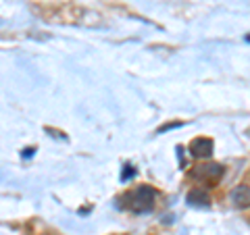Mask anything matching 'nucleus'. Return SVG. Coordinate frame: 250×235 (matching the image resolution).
I'll return each mask as SVG.
<instances>
[{
	"instance_id": "f257e3e1",
	"label": "nucleus",
	"mask_w": 250,
	"mask_h": 235,
	"mask_svg": "<svg viewBox=\"0 0 250 235\" xmlns=\"http://www.w3.org/2000/svg\"><path fill=\"white\" fill-rule=\"evenodd\" d=\"M156 200V192L150 185H140L136 192H131L127 196V206L134 210V213H148L154 206Z\"/></svg>"
},
{
	"instance_id": "f03ea898",
	"label": "nucleus",
	"mask_w": 250,
	"mask_h": 235,
	"mask_svg": "<svg viewBox=\"0 0 250 235\" xmlns=\"http://www.w3.org/2000/svg\"><path fill=\"white\" fill-rule=\"evenodd\" d=\"M223 175V167L217 162H208V164H200V167H196L192 171V177L196 179H205V181H215V179H219Z\"/></svg>"
},
{
	"instance_id": "7ed1b4c3",
	"label": "nucleus",
	"mask_w": 250,
	"mask_h": 235,
	"mask_svg": "<svg viewBox=\"0 0 250 235\" xmlns=\"http://www.w3.org/2000/svg\"><path fill=\"white\" fill-rule=\"evenodd\" d=\"M190 154L194 158H208L213 154V142L208 137H196L190 144Z\"/></svg>"
},
{
	"instance_id": "20e7f679",
	"label": "nucleus",
	"mask_w": 250,
	"mask_h": 235,
	"mask_svg": "<svg viewBox=\"0 0 250 235\" xmlns=\"http://www.w3.org/2000/svg\"><path fill=\"white\" fill-rule=\"evenodd\" d=\"M229 200L233 206L238 208H248L250 206V187L248 185H238L233 187L231 194H229Z\"/></svg>"
},
{
	"instance_id": "39448f33",
	"label": "nucleus",
	"mask_w": 250,
	"mask_h": 235,
	"mask_svg": "<svg viewBox=\"0 0 250 235\" xmlns=\"http://www.w3.org/2000/svg\"><path fill=\"white\" fill-rule=\"evenodd\" d=\"M188 202L192 206H208V194L205 190H192L188 194Z\"/></svg>"
}]
</instances>
